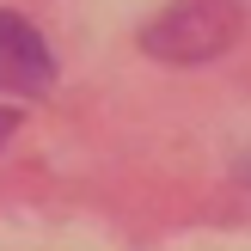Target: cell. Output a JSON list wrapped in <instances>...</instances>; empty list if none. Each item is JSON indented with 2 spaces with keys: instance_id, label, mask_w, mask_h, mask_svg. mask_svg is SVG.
Segmentation results:
<instances>
[{
  "instance_id": "obj_1",
  "label": "cell",
  "mask_w": 251,
  "mask_h": 251,
  "mask_svg": "<svg viewBox=\"0 0 251 251\" xmlns=\"http://www.w3.org/2000/svg\"><path fill=\"white\" fill-rule=\"evenodd\" d=\"M239 37V0H178L147 25V49L166 61H202Z\"/></svg>"
},
{
  "instance_id": "obj_2",
  "label": "cell",
  "mask_w": 251,
  "mask_h": 251,
  "mask_svg": "<svg viewBox=\"0 0 251 251\" xmlns=\"http://www.w3.org/2000/svg\"><path fill=\"white\" fill-rule=\"evenodd\" d=\"M49 86H55V55L43 49L37 25L19 12H0V92L43 98Z\"/></svg>"
},
{
  "instance_id": "obj_3",
  "label": "cell",
  "mask_w": 251,
  "mask_h": 251,
  "mask_svg": "<svg viewBox=\"0 0 251 251\" xmlns=\"http://www.w3.org/2000/svg\"><path fill=\"white\" fill-rule=\"evenodd\" d=\"M12 123H19V117H12V110H0V141H6V129H12Z\"/></svg>"
}]
</instances>
